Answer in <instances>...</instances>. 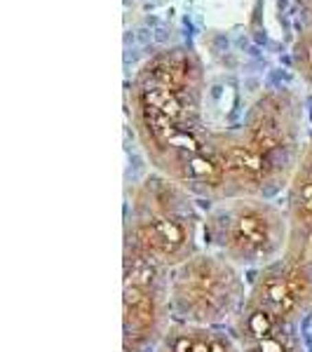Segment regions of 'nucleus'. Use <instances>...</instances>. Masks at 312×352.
Listing matches in <instances>:
<instances>
[{
    "mask_svg": "<svg viewBox=\"0 0 312 352\" xmlns=\"http://www.w3.org/2000/svg\"><path fill=\"white\" fill-rule=\"evenodd\" d=\"M207 73L188 45L151 54L129 82V116L153 172L169 176L195 197H223V132L204 116Z\"/></svg>",
    "mask_w": 312,
    "mask_h": 352,
    "instance_id": "f257e3e1",
    "label": "nucleus"
},
{
    "mask_svg": "<svg viewBox=\"0 0 312 352\" xmlns=\"http://www.w3.org/2000/svg\"><path fill=\"white\" fill-rule=\"evenodd\" d=\"M303 101L289 87L263 89L240 129L223 132V197L287 192L303 153Z\"/></svg>",
    "mask_w": 312,
    "mask_h": 352,
    "instance_id": "f03ea898",
    "label": "nucleus"
},
{
    "mask_svg": "<svg viewBox=\"0 0 312 352\" xmlns=\"http://www.w3.org/2000/svg\"><path fill=\"white\" fill-rule=\"evenodd\" d=\"M197 197L160 172L136 184L124 219V247L172 270L202 249Z\"/></svg>",
    "mask_w": 312,
    "mask_h": 352,
    "instance_id": "7ed1b4c3",
    "label": "nucleus"
},
{
    "mask_svg": "<svg viewBox=\"0 0 312 352\" xmlns=\"http://www.w3.org/2000/svg\"><path fill=\"white\" fill-rule=\"evenodd\" d=\"M289 244L285 207L265 197H225L202 214V249L237 268H265Z\"/></svg>",
    "mask_w": 312,
    "mask_h": 352,
    "instance_id": "20e7f679",
    "label": "nucleus"
},
{
    "mask_svg": "<svg viewBox=\"0 0 312 352\" xmlns=\"http://www.w3.org/2000/svg\"><path fill=\"white\" fill-rule=\"evenodd\" d=\"M249 287L237 265L200 249L169 270L172 320L200 327H230Z\"/></svg>",
    "mask_w": 312,
    "mask_h": 352,
    "instance_id": "39448f33",
    "label": "nucleus"
},
{
    "mask_svg": "<svg viewBox=\"0 0 312 352\" xmlns=\"http://www.w3.org/2000/svg\"><path fill=\"white\" fill-rule=\"evenodd\" d=\"M172 322L169 270L122 244V350L157 348Z\"/></svg>",
    "mask_w": 312,
    "mask_h": 352,
    "instance_id": "423d86ee",
    "label": "nucleus"
},
{
    "mask_svg": "<svg viewBox=\"0 0 312 352\" xmlns=\"http://www.w3.org/2000/svg\"><path fill=\"white\" fill-rule=\"evenodd\" d=\"M228 329L240 352H305L303 322L249 296Z\"/></svg>",
    "mask_w": 312,
    "mask_h": 352,
    "instance_id": "0eeeda50",
    "label": "nucleus"
},
{
    "mask_svg": "<svg viewBox=\"0 0 312 352\" xmlns=\"http://www.w3.org/2000/svg\"><path fill=\"white\" fill-rule=\"evenodd\" d=\"M285 195V212L289 219V244L285 256L312 270V134L305 141L298 167Z\"/></svg>",
    "mask_w": 312,
    "mask_h": 352,
    "instance_id": "6e6552de",
    "label": "nucleus"
},
{
    "mask_svg": "<svg viewBox=\"0 0 312 352\" xmlns=\"http://www.w3.org/2000/svg\"><path fill=\"white\" fill-rule=\"evenodd\" d=\"M155 352H240L228 327H200L172 322Z\"/></svg>",
    "mask_w": 312,
    "mask_h": 352,
    "instance_id": "1a4fd4ad",
    "label": "nucleus"
},
{
    "mask_svg": "<svg viewBox=\"0 0 312 352\" xmlns=\"http://www.w3.org/2000/svg\"><path fill=\"white\" fill-rule=\"evenodd\" d=\"M293 68H296L298 78L305 82V87L312 92V28H303L298 38L293 41L291 47Z\"/></svg>",
    "mask_w": 312,
    "mask_h": 352,
    "instance_id": "9d476101",
    "label": "nucleus"
},
{
    "mask_svg": "<svg viewBox=\"0 0 312 352\" xmlns=\"http://www.w3.org/2000/svg\"><path fill=\"white\" fill-rule=\"evenodd\" d=\"M303 19L305 28H312V0H303Z\"/></svg>",
    "mask_w": 312,
    "mask_h": 352,
    "instance_id": "9b49d317",
    "label": "nucleus"
}]
</instances>
